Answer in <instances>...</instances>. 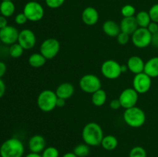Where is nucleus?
<instances>
[{"mask_svg": "<svg viewBox=\"0 0 158 157\" xmlns=\"http://www.w3.org/2000/svg\"><path fill=\"white\" fill-rule=\"evenodd\" d=\"M127 70H129L128 69V67L127 65H121V72L122 73H125V72H127Z\"/></svg>", "mask_w": 158, "mask_h": 157, "instance_id": "nucleus-44", "label": "nucleus"}, {"mask_svg": "<svg viewBox=\"0 0 158 157\" xmlns=\"http://www.w3.org/2000/svg\"><path fill=\"white\" fill-rule=\"evenodd\" d=\"M1 43H2V42H1V39H0V45H1Z\"/></svg>", "mask_w": 158, "mask_h": 157, "instance_id": "nucleus-46", "label": "nucleus"}, {"mask_svg": "<svg viewBox=\"0 0 158 157\" xmlns=\"http://www.w3.org/2000/svg\"><path fill=\"white\" fill-rule=\"evenodd\" d=\"M136 21L139 28H148L150 23L151 22V18L149 12L146 11H140L135 15Z\"/></svg>", "mask_w": 158, "mask_h": 157, "instance_id": "nucleus-25", "label": "nucleus"}, {"mask_svg": "<svg viewBox=\"0 0 158 157\" xmlns=\"http://www.w3.org/2000/svg\"><path fill=\"white\" fill-rule=\"evenodd\" d=\"M147 29H148V31H149L152 35H154V34L158 32V23L154 22H151Z\"/></svg>", "mask_w": 158, "mask_h": 157, "instance_id": "nucleus-35", "label": "nucleus"}, {"mask_svg": "<svg viewBox=\"0 0 158 157\" xmlns=\"http://www.w3.org/2000/svg\"><path fill=\"white\" fill-rule=\"evenodd\" d=\"M8 26V21L6 17L3 16V15H0V29H3L6 26Z\"/></svg>", "mask_w": 158, "mask_h": 157, "instance_id": "nucleus-39", "label": "nucleus"}, {"mask_svg": "<svg viewBox=\"0 0 158 157\" xmlns=\"http://www.w3.org/2000/svg\"><path fill=\"white\" fill-rule=\"evenodd\" d=\"M60 50V43L55 38H46L41 43L40 47V52L47 60L55 58Z\"/></svg>", "mask_w": 158, "mask_h": 157, "instance_id": "nucleus-7", "label": "nucleus"}, {"mask_svg": "<svg viewBox=\"0 0 158 157\" xmlns=\"http://www.w3.org/2000/svg\"><path fill=\"white\" fill-rule=\"evenodd\" d=\"M129 157H148L146 149L140 146L133 147L129 152Z\"/></svg>", "mask_w": 158, "mask_h": 157, "instance_id": "nucleus-28", "label": "nucleus"}, {"mask_svg": "<svg viewBox=\"0 0 158 157\" xmlns=\"http://www.w3.org/2000/svg\"><path fill=\"white\" fill-rule=\"evenodd\" d=\"M28 21L27 18L25 15V14L23 12H21V13H19L18 15H15V22L16 23L17 25H24L26 24V22Z\"/></svg>", "mask_w": 158, "mask_h": 157, "instance_id": "nucleus-34", "label": "nucleus"}, {"mask_svg": "<svg viewBox=\"0 0 158 157\" xmlns=\"http://www.w3.org/2000/svg\"><path fill=\"white\" fill-rule=\"evenodd\" d=\"M18 43L24 49V50L32 49L36 43V36L33 31L29 29H23L19 32Z\"/></svg>", "mask_w": 158, "mask_h": 157, "instance_id": "nucleus-12", "label": "nucleus"}, {"mask_svg": "<svg viewBox=\"0 0 158 157\" xmlns=\"http://www.w3.org/2000/svg\"><path fill=\"white\" fill-rule=\"evenodd\" d=\"M19 32L13 26H6L0 29V39L2 43L6 45H12L18 42Z\"/></svg>", "mask_w": 158, "mask_h": 157, "instance_id": "nucleus-13", "label": "nucleus"}, {"mask_svg": "<svg viewBox=\"0 0 158 157\" xmlns=\"http://www.w3.org/2000/svg\"><path fill=\"white\" fill-rule=\"evenodd\" d=\"M127 66L129 71H131L134 75H137V74L143 72L145 62L141 57L137 56V55H133L129 58Z\"/></svg>", "mask_w": 158, "mask_h": 157, "instance_id": "nucleus-16", "label": "nucleus"}, {"mask_svg": "<svg viewBox=\"0 0 158 157\" xmlns=\"http://www.w3.org/2000/svg\"><path fill=\"white\" fill-rule=\"evenodd\" d=\"M151 21L158 23V3L153 5L148 11Z\"/></svg>", "mask_w": 158, "mask_h": 157, "instance_id": "nucleus-33", "label": "nucleus"}, {"mask_svg": "<svg viewBox=\"0 0 158 157\" xmlns=\"http://www.w3.org/2000/svg\"><path fill=\"white\" fill-rule=\"evenodd\" d=\"M24 152V145L18 138L8 139L0 146L1 157H23Z\"/></svg>", "mask_w": 158, "mask_h": 157, "instance_id": "nucleus-2", "label": "nucleus"}, {"mask_svg": "<svg viewBox=\"0 0 158 157\" xmlns=\"http://www.w3.org/2000/svg\"><path fill=\"white\" fill-rule=\"evenodd\" d=\"M104 137L101 126L97 123L90 122L85 125L82 130V139L89 146H98Z\"/></svg>", "mask_w": 158, "mask_h": 157, "instance_id": "nucleus-1", "label": "nucleus"}, {"mask_svg": "<svg viewBox=\"0 0 158 157\" xmlns=\"http://www.w3.org/2000/svg\"><path fill=\"white\" fill-rule=\"evenodd\" d=\"M143 72L151 78L158 77V56L152 57L145 62Z\"/></svg>", "mask_w": 158, "mask_h": 157, "instance_id": "nucleus-20", "label": "nucleus"}, {"mask_svg": "<svg viewBox=\"0 0 158 157\" xmlns=\"http://www.w3.org/2000/svg\"><path fill=\"white\" fill-rule=\"evenodd\" d=\"M120 27L121 32L129 34L130 35H132L139 28L137 21H136L135 16L123 17L120 23Z\"/></svg>", "mask_w": 158, "mask_h": 157, "instance_id": "nucleus-17", "label": "nucleus"}, {"mask_svg": "<svg viewBox=\"0 0 158 157\" xmlns=\"http://www.w3.org/2000/svg\"><path fill=\"white\" fill-rule=\"evenodd\" d=\"M123 117L125 123L132 128L141 127L146 122V114L144 111L137 106L125 109Z\"/></svg>", "mask_w": 158, "mask_h": 157, "instance_id": "nucleus-3", "label": "nucleus"}, {"mask_svg": "<svg viewBox=\"0 0 158 157\" xmlns=\"http://www.w3.org/2000/svg\"><path fill=\"white\" fill-rule=\"evenodd\" d=\"M100 71L105 78L108 79H117L122 74L121 65L114 59H107L101 65Z\"/></svg>", "mask_w": 158, "mask_h": 157, "instance_id": "nucleus-9", "label": "nucleus"}, {"mask_svg": "<svg viewBox=\"0 0 158 157\" xmlns=\"http://www.w3.org/2000/svg\"><path fill=\"white\" fill-rule=\"evenodd\" d=\"M15 11V4L12 1H2L0 3V13L6 17L12 16Z\"/></svg>", "mask_w": 158, "mask_h": 157, "instance_id": "nucleus-24", "label": "nucleus"}, {"mask_svg": "<svg viewBox=\"0 0 158 157\" xmlns=\"http://www.w3.org/2000/svg\"><path fill=\"white\" fill-rule=\"evenodd\" d=\"M46 58L42 55L40 52H35V53H32L30 56L29 57V64L32 68H41L46 64Z\"/></svg>", "mask_w": 158, "mask_h": 157, "instance_id": "nucleus-22", "label": "nucleus"}, {"mask_svg": "<svg viewBox=\"0 0 158 157\" xmlns=\"http://www.w3.org/2000/svg\"><path fill=\"white\" fill-rule=\"evenodd\" d=\"M120 12H121V15L123 17H133L135 16L136 9L132 5L127 4L122 7Z\"/></svg>", "mask_w": 158, "mask_h": 157, "instance_id": "nucleus-30", "label": "nucleus"}, {"mask_svg": "<svg viewBox=\"0 0 158 157\" xmlns=\"http://www.w3.org/2000/svg\"><path fill=\"white\" fill-rule=\"evenodd\" d=\"M102 29L103 32L110 37H117L121 32L120 25L114 20H107L105 22L102 26Z\"/></svg>", "mask_w": 158, "mask_h": 157, "instance_id": "nucleus-19", "label": "nucleus"}, {"mask_svg": "<svg viewBox=\"0 0 158 157\" xmlns=\"http://www.w3.org/2000/svg\"><path fill=\"white\" fill-rule=\"evenodd\" d=\"M42 157H59L60 152L58 149L54 146H48L45 148L44 150L41 153Z\"/></svg>", "mask_w": 158, "mask_h": 157, "instance_id": "nucleus-29", "label": "nucleus"}, {"mask_svg": "<svg viewBox=\"0 0 158 157\" xmlns=\"http://www.w3.org/2000/svg\"><path fill=\"white\" fill-rule=\"evenodd\" d=\"M2 1H12V0H2Z\"/></svg>", "mask_w": 158, "mask_h": 157, "instance_id": "nucleus-45", "label": "nucleus"}, {"mask_svg": "<svg viewBox=\"0 0 158 157\" xmlns=\"http://www.w3.org/2000/svg\"><path fill=\"white\" fill-rule=\"evenodd\" d=\"M5 92H6V84L4 81L0 78V99L4 95Z\"/></svg>", "mask_w": 158, "mask_h": 157, "instance_id": "nucleus-38", "label": "nucleus"}, {"mask_svg": "<svg viewBox=\"0 0 158 157\" xmlns=\"http://www.w3.org/2000/svg\"><path fill=\"white\" fill-rule=\"evenodd\" d=\"M6 70H7V67H6V63L0 61V78H2L6 74Z\"/></svg>", "mask_w": 158, "mask_h": 157, "instance_id": "nucleus-37", "label": "nucleus"}, {"mask_svg": "<svg viewBox=\"0 0 158 157\" xmlns=\"http://www.w3.org/2000/svg\"><path fill=\"white\" fill-rule=\"evenodd\" d=\"M152 78L144 72L137 74L133 79V88L139 94H145L151 89Z\"/></svg>", "mask_w": 158, "mask_h": 157, "instance_id": "nucleus-10", "label": "nucleus"}, {"mask_svg": "<svg viewBox=\"0 0 158 157\" xmlns=\"http://www.w3.org/2000/svg\"><path fill=\"white\" fill-rule=\"evenodd\" d=\"M23 13L27 18L28 21L39 22L44 16V9L38 2H28L23 8Z\"/></svg>", "mask_w": 158, "mask_h": 157, "instance_id": "nucleus-5", "label": "nucleus"}, {"mask_svg": "<svg viewBox=\"0 0 158 157\" xmlns=\"http://www.w3.org/2000/svg\"><path fill=\"white\" fill-rule=\"evenodd\" d=\"M106 99H107L106 92L102 89L94 92L92 94V97H91L92 103L95 106H97V107H100V106H103L106 103Z\"/></svg>", "mask_w": 158, "mask_h": 157, "instance_id": "nucleus-21", "label": "nucleus"}, {"mask_svg": "<svg viewBox=\"0 0 158 157\" xmlns=\"http://www.w3.org/2000/svg\"><path fill=\"white\" fill-rule=\"evenodd\" d=\"M66 0H45L46 5L50 9H58L64 4Z\"/></svg>", "mask_w": 158, "mask_h": 157, "instance_id": "nucleus-31", "label": "nucleus"}, {"mask_svg": "<svg viewBox=\"0 0 158 157\" xmlns=\"http://www.w3.org/2000/svg\"><path fill=\"white\" fill-rule=\"evenodd\" d=\"M82 21L86 26H92L96 25L99 21L98 11L92 6L86 7L82 12Z\"/></svg>", "mask_w": 158, "mask_h": 157, "instance_id": "nucleus-15", "label": "nucleus"}, {"mask_svg": "<svg viewBox=\"0 0 158 157\" xmlns=\"http://www.w3.org/2000/svg\"><path fill=\"white\" fill-rule=\"evenodd\" d=\"M28 146L31 152L40 154L46 148V139L41 135H34L29 139Z\"/></svg>", "mask_w": 158, "mask_h": 157, "instance_id": "nucleus-14", "label": "nucleus"}, {"mask_svg": "<svg viewBox=\"0 0 158 157\" xmlns=\"http://www.w3.org/2000/svg\"><path fill=\"white\" fill-rule=\"evenodd\" d=\"M74 86L70 83H63L58 86L56 89L55 92L58 98L63 99H69L73 95Z\"/></svg>", "mask_w": 158, "mask_h": 157, "instance_id": "nucleus-18", "label": "nucleus"}, {"mask_svg": "<svg viewBox=\"0 0 158 157\" xmlns=\"http://www.w3.org/2000/svg\"><path fill=\"white\" fill-rule=\"evenodd\" d=\"M56 100L57 95L54 91L45 89L37 97V106L43 112H49L54 110L56 107Z\"/></svg>", "mask_w": 158, "mask_h": 157, "instance_id": "nucleus-4", "label": "nucleus"}, {"mask_svg": "<svg viewBox=\"0 0 158 157\" xmlns=\"http://www.w3.org/2000/svg\"><path fill=\"white\" fill-rule=\"evenodd\" d=\"M151 44L155 48L158 49V32L152 35V40H151Z\"/></svg>", "mask_w": 158, "mask_h": 157, "instance_id": "nucleus-40", "label": "nucleus"}, {"mask_svg": "<svg viewBox=\"0 0 158 157\" xmlns=\"http://www.w3.org/2000/svg\"><path fill=\"white\" fill-rule=\"evenodd\" d=\"M138 95L139 93L134 88L125 89L120 93L118 98L120 104H121V107L127 109L136 106V104L138 101Z\"/></svg>", "mask_w": 158, "mask_h": 157, "instance_id": "nucleus-11", "label": "nucleus"}, {"mask_svg": "<svg viewBox=\"0 0 158 157\" xmlns=\"http://www.w3.org/2000/svg\"><path fill=\"white\" fill-rule=\"evenodd\" d=\"M130 39H131V35L129 34H127L123 32H120L119 35L117 36V42H118L119 44L122 45V46L127 44L129 42Z\"/></svg>", "mask_w": 158, "mask_h": 157, "instance_id": "nucleus-32", "label": "nucleus"}, {"mask_svg": "<svg viewBox=\"0 0 158 157\" xmlns=\"http://www.w3.org/2000/svg\"><path fill=\"white\" fill-rule=\"evenodd\" d=\"M25 157H42L41 154L40 153H34V152H30V153L27 154Z\"/></svg>", "mask_w": 158, "mask_h": 157, "instance_id": "nucleus-42", "label": "nucleus"}, {"mask_svg": "<svg viewBox=\"0 0 158 157\" xmlns=\"http://www.w3.org/2000/svg\"><path fill=\"white\" fill-rule=\"evenodd\" d=\"M73 152L77 157H86L90 152V149H89V146L87 144L80 143V144L77 145L74 147Z\"/></svg>", "mask_w": 158, "mask_h": 157, "instance_id": "nucleus-26", "label": "nucleus"}, {"mask_svg": "<svg viewBox=\"0 0 158 157\" xmlns=\"http://www.w3.org/2000/svg\"><path fill=\"white\" fill-rule=\"evenodd\" d=\"M110 107L113 110H117V109H120L121 107V104H120L119 99H115L111 100L110 103Z\"/></svg>", "mask_w": 158, "mask_h": 157, "instance_id": "nucleus-36", "label": "nucleus"}, {"mask_svg": "<svg viewBox=\"0 0 158 157\" xmlns=\"http://www.w3.org/2000/svg\"><path fill=\"white\" fill-rule=\"evenodd\" d=\"M62 157H77V156L73 152H69L65 153L64 155H63V156Z\"/></svg>", "mask_w": 158, "mask_h": 157, "instance_id": "nucleus-43", "label": "nucleus"}, {"mask_svg": "<svg viewBox=\"0 0 158 157\" xmlns=\"http://www.w3.org/2000/svg\"><path fill=\"white\" fill-rule=\"evenodd\" d=\"M23 52H24V49L18 42L11 45L9 49V55L14 58L21 57L23 55Z\"/></svg>", "mask_w": 158, "mask_h": 157, "instance_id": "nucleus-27", "label": "nucleus"}, {"mask_svg": "<svg viewBox=\"0 0 158 157\" xmlns=\"http://www.w3.org/2000/svg\"><path fill=\"white\" fill-rule=\"evenodd\" d=\"M101 146L107 151L114 150L118 146V140L117 137L113 135H105L101 142Z\"/></svg>", "mask_w": 158, "mask_h": 157, "instance_id": "nucleus-23", "label": "nucleus"}, {"mask_svg": "<svg viewBox=\"0 0 158 157\" xmlns=\"http://www.w3.org/2000/svg\"><path fill=\"white\" fill-rule=\"evenodd\" d=\"M80 87L83 92L93 94L101 89V81L98 76L94 74H86L81 77L79 82Z\"/></svg>", "mask_w": 158, "mask_h": 157, "instance_id": "nucleus-6", "label": "nucleus"}, {"mask_svg": "<svg viewBox=\"0 0 158 157\" xmlns=\"http://www.w3.org/2000/svg\"><path fill=\"white\" fill-rule=\"evenodd\" d=\"M66 105V99H63L58 98L57 97L56 100V107H63V106Z\"/></svg>", "mask_w": 158, "mask_h": 157, "instance_id": "nucleus-41", "label": "nucleus"}, {"mask_svg": "<svg viewBox=\"0 0 158 157\" xmlns=\"http://www.w3.org/2000/svg\"><path fill=\"white\" fill-rule=\"evenodd\" d=\"M152 34L147 28H138L131 35V41L138 49H144L151 44Z\"/></svg>", "mask_w": 158, "mask_h": 157, "instance_id": "nucleus-8", "label": "nucleus"}]
</instances>
